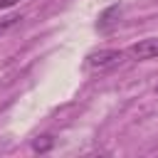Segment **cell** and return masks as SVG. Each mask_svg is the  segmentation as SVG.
I'll return each instance as SVG.
<instances>
[{"label":"cell","mask_w":158,"mask_h":158,"mask_svg":"<svg viewBox=\"0 0 158 158\" xmlns=\"http://www.w3.org/2000/svg\"><path fill=\"white\" fill-rule=\"evenodd\" d=\"M20 20H22L20 15H7V17H2V20H0V35L10 32L15 25H20Z\"/></svg>","instance_id":"5"},{"label":"cell","mask_w":158,"mask_h":158,"mask_svg":"<svg viewBox=\"0 0 158 158\" xmlns=\"http://www.w3.org/2000/svg\"><path fill=\"white\" fill-rule=\"evenodd\" d=\"M128 54L133 59H138V62H143V59H158V37H146V40L136 42L128 49Z\"/></svg>","instance_id":"2"},{"label":"cell","mask_w":158,"mask_h":158,"mask_svg":"<svg viewBox=\"0 0 158 158\" xmlns=\"http://www.w3.org/2000/svg\"><path fill=\"white\" fill-rule=\"evenodd\" d=\"M121 59H123V52L121 49H96V52H89L86 54L84 67L91 69V72H101V69L116 67Z\"/></svg>","instance_id":"1"},{"label":"cell","mask_w":158,"mask_h":158,"mask_svg":"<svg viewBox=\"0 0 158 158\" xmlns=\"http://www.w3.org/2000/svg\"><path fill=\"white\" fill-rule=\"evenodd\" d=\"M156 94H158V89H156Z\"/></svg>","instance_id":"7"},{"label":"cell","mask_w":158,"mask_h":158,"mask_svg":"<svg viewBox=\"0 0 158 158\" xmlns=\"http://www.w3.org/2000/svg\"><path fill=\"white\" fill-rule=\"evenodd\" d=\"M20 0H0V10H5V7H12V5H17Z\"/></svg>","instance_id":"6"},{"label":"cell","mask_w":158,"mask_h":158,"mask_svg":"<svg viewBox=\"0 0 158 158\" xmlns=\"http://www.w3.org/2000/svg\"><path fill=\"white\" fill-rule=\"evenodd\" d=\"M118 15H121V5H111V7H106V10L99 15L96 30H99V32H109V30L118 22Z\"/></svg>","instance_id":"3"},{"label":"cell","mask_w":158,"mask_h":158,"mask_svg":"<svg viewBox=\"0 0 158 158\" xmlns=\"http://www.w3.org/2000/svg\"><path fill=\"white\" fill-rule=\"evenodd\" d=\"M52 146H54V138H52L49 133H44V136H37V138H35V143H32V148H35L37 153H47Z\"/></svg>","instance_id":"4"}]
</instances>
